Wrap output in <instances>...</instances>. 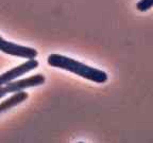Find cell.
Wrapping results in <instances>:
<instances>
[{"label":"cell","mask_w":153,"mask_h":143,"mask_svg":"<svg viewBox=\"0 0 153 143\" xmlns=\"http://www.w3.org/2000/svg\"><path fill=\"white\" fill-rule=\"evenodd\" d=\"M45 82L46 77L43 74H35V75H31L26 79L10 82V83L0 86V99H2L9 93H15L25 90V89L32 88V87H38V86L45 84Z\"/></svg>","instance_id":"2"},{"label":"cell","mask_w":153,"mask_h":143,"mask_svg":"<svg viewBox=\"0 0 153 143\" xmlns=\"http://www.w3.org/2000/svg\"><path fill=\"white\" fill-rule=\"evenodd\" d=\"M47 63L50 67L71 72L76 75H79L82 79L94 82V83L104 84L108 80V75L105 71L88 66L66 55L53 53L47 57Z\"/></svg>","instance_id":"1"},{"label":"cell","mask_w":153,"mask_h":143,"mask_svg":"<svg viewBox=\"0 0 153 143\" xmlns=\"http://www.w3.org/2000/svg\"><path fill=\"white\" fill-rule=\"evenodd\" d=\"M38 60H36L35 58H30L24 64H20L19 66H16L12 69L7 70L4 73L0 74V86L4 85L10 82L15 81L18 77H22L25 74L31 72L32 70L36 69L38 67Z\"/></svg>","instance_id":"4"},{"label":"cell","mask_w":153,"mask_h":143,"mask_svg":"<svg viewBox=\"0 0 153 143\" xmlns=\"http://www.w3.org/2000/svg\"><path fill=\"white\" fill-rule=\"evenodd\" d=\"M153 7V0H139L136 3V10L138 12L145 13Z\"/></svg>","instance_id":"6"},{"label":"cell","mask_w":153,"mask_h":143,"mask_svg":"<svg viewBox=\"0 0 153 143\" xmlns=\"http://www.w3.org/2000/svg\"><path fill=\"white\" fill-rule=\"evenodd\" d=\"M28 98L29 94L24 90L15 92V94H13L12 97H10V98L5 99L2 102H0V114L10 110L11 108L16 107V106L20 105L26 100H28Z\"/></svg>","instance_id":"5"},{"label":"cell","mask_w":153,"mask_h":143,"mask_svg":"<svg viewBox=\"0 0 153 143\" xmlns=\"http://www.w3.org/2000/svg\"><path fill=\"white\" fill-rule=\"evenodd\" d=\"M0 52L4 54L11 55V56L22 57V58H36L38 55V52L36 49L27 46L18 45L13 41H9L0 35Z\"/></svg>","instance_id":"3"}]
</instances>
